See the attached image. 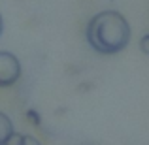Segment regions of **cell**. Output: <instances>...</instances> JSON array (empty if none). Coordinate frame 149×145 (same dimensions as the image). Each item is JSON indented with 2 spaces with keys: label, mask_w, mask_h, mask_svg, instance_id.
<instances>
[{
  "label": "cell",
  "mask_w": 149,
  "mask_h": 145,
  "mask_svg": "<svg viewBox=\"0 0 149 145\" xmlns=\"http://www.w3.org/2000/svg\"><path fill=\"white\" fill-rule=\"evenodd\" d=\"M2 30H4V21H2V15H0V36H2Z\"/></svg>",
  "instance_id": "7"
},
{
  "label": "cell",
  "mask_w": 149,
  "mask_h": 145,
  "mask_svg": "<svg viewBox=\"0 0 149 145\" xmlns=\"http://www.w3.org/2000/svg\"><path fill=\"white\" fill-rule=\"evenodd\" d=\"M21 77V62L10 51H0V87H11Z\"/></svg>",
  "instance_id": "2"
},
{
  "label": "cell",
  "mask_w": 149,
  "mask_h": 145,
  "mask_svg": "<svg viewBox=\"0 0 149 145\" xmlns=\"http://www.w3.org/2000/svg\"><path fill=\"white\" fill-rule=\"evenodd\" d=\"M140 49H142L146 55H149V34L142 36V40H140Z\"/></svg>",
  "instance_id": "5"
},
{
  "label": "cell",
  "mask_w": 149,
  "mask_h": 145,
  "mask_svg": "<svg viewBox=\"0 0 149 145\" xmlns=\"http://www.w3.org/2000/svg\"><path fill=\"white\" fill-rule=\"evenodd\" d=\"M87 44L100 55H115L130 42V25L127 19L113 10L96 13L85 28Z\"/></svg>",
  "instance_id": "1"
},
{
  "label": "cell",
  "mask_w": 149,
  "mask_h": 145,
  "mask_svg": "<svg viewBox=\"0 0 149 145\" xmlns=\"http://www.w3.org/2000/svg\"><path fill=\"white\" fill-rule=\"evenodd\" d=\"M23 145H42V143L38 142L34 136H26L25 134V138H23Z\"/></svg>",
  "instance_id": "6"
},
{
  "label": "cell",
  "mask_w": 149,
  "mask_h": 145,
  "mask_svg": "<svg viewBox=\"0 0 149 145\" xmlns=\"http://www.w3.org/2000/svg\"><path fill=\"white\" fill-rule=\"evenodd\" d=\"M23 138H25V134H21V132H13V134L10 136V139L6 142V145H23Z\"/></svg>",
  "instance_id": "4"
},
{
  "label": "cell",
  "mask_w": 149,
  "mask_h": 145,
  "mask_svg": "<svg viewBox=\"0 0 149 145\" xmlns=\"http://www.w3.org/2000/svg\"><path fill=\"white\" fill-rule=\"evenodd\" d=\"M15 132L13 128V123L11 119L6 115V113L0 111V145H6V142L10 139V136Z\"/></svg>",
  "instance_id": "3"
}]
</instances>
